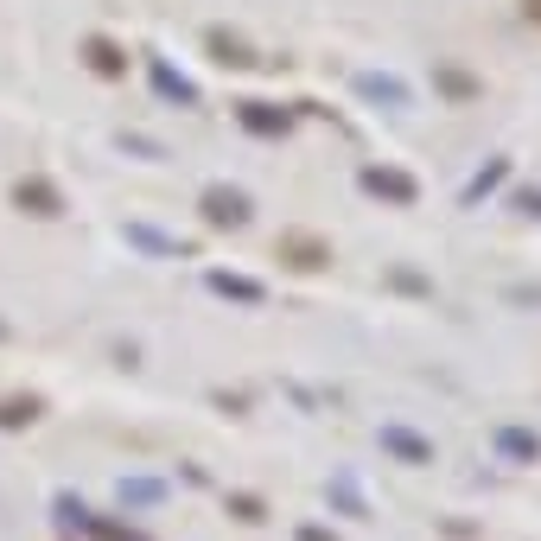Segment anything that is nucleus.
Returning <instances> with one entry per match:
<instances>
[{
	"instance_id": "nucleus-1",
	"label": "nucleus",
	"mask_w": 541,
	"mask_h": 541,
	"mask_svg": "<svg viewBox=\"0 0 541 541\" xmlns=\"http://www.w3.org/2000/svg\"><path fill=\"white\" fill-rule=\"evenodd\" d=\"M300 541H331V535H319V529H306V535H300Z\"/></svg>"
}]
</instances>
